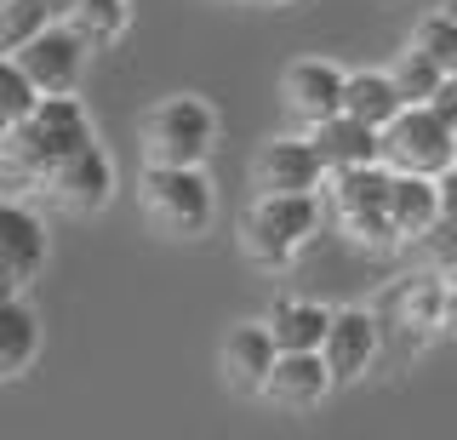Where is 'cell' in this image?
I'll return each instance as SVG.
<instances>
[{
	"instance_id": "cell-18",
	"label": "cell",
	"mask_w": 457,
	"mask_h": 440,
	"mask_svg": "<svg viewBox=\"0 0 457 440\" xmlns=\"http://www.w3.org/2000/svg\"><path fill=\"white\" fill-rule=\"evenodd\" d=\"M389 218H395L400 240H423L440 218H446V212H440V183L418 178V172H395V183H389Z\"/></svg>"
},
{
	"instance_id": "cell-22",
	"label": "cell",
	"mask_w": 457,
	"mask_h": 440,
	"mask_svg": "<svg viewBox=\"0 0 457 440\" xmlns=\"http://www.w3.org/2000/svg\"><path fill=\"white\" fill-rule=\"evenodd\" d=\"M52 23H57L52 0H0V52H18L23 40H35Z\"/></svg>"
},
{
	"instance_id": "cell-8",
	"label": "cell",
	"mask_w": 457,
	"mask_h": 440,
	"mask_svg": "<svg viewBox=\"0 0 457 440\" xmlns=\"http://www.w3.org/2000/svg\"><path fill=\"white\" fill-rule=\"evenodd\" d=\"M12 58H18V69L29 75V87H35L40 97H57V92H75V87H80L92 46H86V40L69 29L63 18H57L52 29H40L35 40H23Z\"/></svg>"
},
{
	"instance_id": "cell-20",
	"label": "cell",
	"mask_w": 457,
	"mask_h": 440,
	"mask_svg": "<svg viewBox=\"0 0 457 440\" xmlns=\"http://www.w3.org/2000/svg\"><path fill=\"white\" fill-rule=\"evenodd\" d=\"M269 332H275L280 349H320L326 344V326H332V309L309 303V297H275L269 309Z\"/></svg>"
},
{
	"instance_id": "cell-15",
	"label": "cell",
	"mask_w": 457,
	"mask_h": 440,
	"mask_svg": "<svg viewBox=\"0 0 457 440\" xmlns=\"http://www.w3.org/2000/svg\"><path fill=\"white\" fill-rule=\"evenodd\" d=\"M440 297H446V275H440V269H435V275H406V280L389 286L378 320L400 326L411 344H418V337H435L440 332Z\"/></svg>"
},
{
	"instance_id": "cell-1",
	"label": "cell",
	"mask_w": 457,
	"mask_h": 440,
	"mask_svg": "<svg viewBox=\"0 0 457 440\" xmlns=\"http://www.w3.org/2000/svg\"><path fill=\"white\" fill-rule=\"evenodd\" d=\"M92 115L75 92H57V97H35V109L0 132V183L12 189H35L40 178L52 172L57 161H69L80 144H92Z\"/></svg>"
},
{
	"instance_id": "cell-6",
	"label": "cell",
	"mask_w": 457,
	"mask_h": 440,
	"mask_svg": "<svg viewBox=\"0 0 457 440\" xmlns=\"http://www.w3.org/2000/svg\"><path fill=\"white\" fill-rule=\"evenodd\" d=\"M383 144V166L389 172H418V178H440L457 161V132L435 115L428 104H406L400 115L378 132Z\"/></svg>"
},
{
	"instance_id": "cell-14",
	"label": "cell",
	"mask_w": 457,
	"mask_h": 440,
	"mask_svg": "<svg viewBox=\"0 0 457 440\" xmlns=\"http://www.w3.org/2000/svg\"><path fill=\"white\" fill-rule=\"evenodd\" d=\"M280 361V344L275 332H269V320H240L228 326L223 349H218V366H223V383L235 394H263V378L269 366Z\"/></svg>"
},
{
	"instance_id": "cell-25",
	"label": "cell",
	"mask_w": 457,
	"mask_h": 440,
	"mask_svg": "<svg viewBox=\"0 0 457 440\" xmlns=\"http://www.w3.org/2000/svg\"><path fill=\"white\" fill-rule=\"evenodd\" d=\"M411 46H423L428 58L446 69V75H457V18H446V12L423 18V23H418V35H411Z\"/></svg>"
},
{
	"instance_id": "cell-2",
	"label": "cell",
	"mask_w": 457,
	"mask_h": 440,
	"mask_svg": "<svg viewBox=\"0 0 457 440\" xmlns=\"http://www.w3.org/2000/svg\"><path fill=\"white\" fill-rule=\"evenodd\" d=\"M320 195H257L240 218V252L257 269H286L297 252L320 235Z\"/></svg>"
},
{
	"instance_id": "cell-17",
	"label": "cell",
	"mask_w": 457,
	"mask_h": 440,
	"mask_svg": "<svg viewBox=\"0 0 457 440\" xmlns=\"http://www.w3.org/2000/svg\"><path fill=\"white\" fill-rule=\"evenodd\" d=\"M40 361V315L29 309V292L0 297V383L23 378Z\"/></svg>"
},
{
	"instance_id": "cell-26",
	"label": "cell",
	"mask_w": 457,
	"mask_h": 440,
	"mask_svg": "<svg viewBox=\"0 0 457 440\" xmlns=\"http://www.w3.org/2000/svg\"><path fill=\"white\" fill-rule=\"evenodd\" d=\"M423 246H428V258H435L440 275H457V218H440L435 229L423 235Z\"/></svg>"
},
{
	"instance_id": "cell-11",
	"label": "cell",
	"mask_w": 457,
	"mask_h": 440,
	"mask_svg": "<svg viewBox=\"0 0 457 440\" xmlns=\"http://www.w3.org/2000/svg\"><path fill=\"white\" fill-rule=\"evenodd\" d=\"M332 389H337V378L320 349H280V361L263 378V401L280 411H314Z\"/></svg>"
},
{
	"instance_id": "cell-13",
	"label": "cell",
	"mask_w": 457,
	"mask_h": 440,
	"mask_svg": "<svg viewBox=\"0 0 457 440\" xmlns=\"http://www.w3.org/2000/svg\"><path fill=\"white\" fill-rule=\"evenodd\" d=\"M343 87H349V75H343L337 63L297 58V63H286V75H280V104L303 126H314V120H326V115L343 109Z\"/></svg>"
},
{
	"instance_id": "cell-7",
	"label": "cell",
	"mask_w": 457,
	"mask_h": 440,
	"mask_svg": "<svg viewBox=\"0 0 457 440\" xmlns=\"http://www.w3.org/2000/svg\"><path fill=\"white\" fill-rule=\"evenodd\" d=\"M35 195L52 212H63V218H97V212L114 201V161H109V149L97 144V137L80 144L69 161H57L52 172L35 183Z\"/></svg>"
},
{
	"instance_id": "cell-23",
	"label": "cell",
	"mask_w": 457,
	"mask_h": 440,
	"mask_svg": "<svg viewBox=\"0 0 457 440\" xmlns=\"http://www.w3.org/2000/svg\"><path fill=\"white\" fill-rule=\"evenodd\" d=\"M389 75H395V87H400V97H406V104H428V97L440 92V80H446V69L428 58L423 46H406V52L395 58Z\"/></svg>"
},
{
	"instance_id": "cell-30",
	"label": "cell",
	"mask_w": 457,
	"mask_h": 440,
	"mask_svg": "<svg viewBox=\"0 0 457 440\" xmlns=\"http://www.w3.org/2000/svg\"><path fill=\"white\" fill-rule=\"evenodd\" d=\"M52 6H57V18H69V12H75L80 0H52Z\"/></svg>"
},
{
	"instance_id": "cell-28",
	"label": "cell",
	"mask_w": 457,
	"mask_h": 440,
	"mask_svg": "<svg viewBox=\"0 0 457 440\" xmlns=\"http://www.w3.org/2000/svg\"><path fill=\"white\" fill-rule=\"evenodd\" d=\"M440 337H457V275H446V297H440Z\"/></svg>"
},
{
	"instance_id": "cell-4",
	"label": "cell",
	"mask_w": 457,
	"mask_h": 440,
	"mask_svg": "<svg viewBox=\"0 0 457 440\" xmlns=\"http://www.w3.org/2000/svg\"><path fill=\"white\" fill-rule=\"evenodd\" d=\"M389 183H395V172L383 161H371V166L332 172V189H326V201H332V223L354 240V246H366V252L400 246L395 218H389Z\"/></svg>"
},
{
	"instance_id": "cell-5",
	"label": "cell",
	"mask_w": 457,
	"mask_h": 440,
	"mask_svg": "<svg viewBox=\"0 0 457 440\" xmlns=\"http://www.w3.org/2000/svg\"><path fill=\"white\" fill-rule=\"evenodd\" d=\"M212 178L200 166H143V218L166 240H200L212 229Z\"/></svg>"
},
{
	"instance_id": "cell-24",
	"label": "cell",
	"mask_w": 457,
	"mask_h": 440,
	"mask_svg": "<svg viewBox=\"0 0 457 440\" xmlns=\"http://www.w3.org/2000/svg\"><path fill=\"white\" fill-rule=\"evenodd\" d=\"M35 87H29V75L18 69V58H12V52H0V132H6V126H18L29 109H35Z\"/></svg>"
},
{
	"instance_id": "cell-27",
	"label": "cell",
	"mask_w": 457,
	"mask_h": 440,
	"mask_svg": "<svg viewBox=\"0 0 457 440\" xmlns=\"http://www.w3.org/2000/svg\"><path fill=\"white\" fill-rule=\"evenodd\" d=\"M428 109H435V115H440V120H446L452 132H457V75H446V80H440V92L428 97Z\"/></svg>"
},
{
	"instance_id": "cell-16",
	"label": "cell",
	"mask_w": 457,
	"mask_h": 440,
	"mask_svg": "<svg viewBox=\"0 0 457 440\" xmlns=\"http://www.w3.org/2000/svg\"><path fill=\"white\" fill-rule=\"evenodd\" d=\"M309 144H314V154L326 161V172H349V166H371V161H383L378 126H366V120L343 115V109L309 126Z\"/></svg>"
},
{
	"instance_id": "cell-3",
	"label": "cell",
	"mask_w": 457,
	"mask_h": 440,
	"mask_svg": "<svg viewBox=\"0 0 457 440\" xmlns=\"http://www.w3.org/2000/svg\"><path fill=\"white\" fill-rule=\"evenodd\" d=\"M218 144V109L195 92H171L137 120L143 166H206Z\"/></svg>"
},
{
	"instance_id": "cell-19",
	"label": "cell",
	"mask_w": 457,
	"mask_h": 440,
	"mask_svg": "<svg viewBox=\"0 0 457 440\" xmlns=\"http://www.w3.org/2000/svg\"><path fill=\"white\" fill-rule=\"evenodd\" d=\"M400 109H406V97H400L395 87V75L389 69H361V75H349V87H343V115H354V120H366V126H389Z\"/></svg>"
},
{
	"instance_id": "cell-9",
	"label": "cell",
	"mask_w": 457,
	"mask_h": 440,
	"mask_svg": "<svg viewBox=\"0 0 457 440\" xmlns=\"http://www.w3.org/2000/svg\"><path fill=\"white\" fill-rule=\"evenodd\" d=\"M326 161L314 154L309 132L303 137H269L252 154V189L257 195H320L326 189Z\"/></svg>"
},
{
	"instance_id": "cell-31",
	"label": "cell",
	"mask_w": 457,
	"mask_h": 440,
	"mask_svg": "<svg viewBox=\"0 0 457 440\" xmlns=\"http://www.w3.org/2000/svg\"><path fill=\"white\" fill-rule=\"evenodd\" d=\"M252 6H286V0H252Z\"/></svg>"
},
{
	"instance_id": "cell-12",
	"label": "cell",
	"mask_w": 457,
	"mask_h": 440,
	"mask_svg": "<svg viewBox=\"0 0 457 440\" xmlns=\"http://www.w3.org/2000/svg\"><path fill=\"white\" fill-rule=\"evenodd\" d=\"M378 349H383V320L371 309H332L320 354L337 383H361L371 372V361H378Z\"/></svg>"
},
{
	"instance_id": "cell-29",
	"label": "cell",
	"mask_w": 457,
	"mask_h": 440,
	"mask_svg": "<svg viewBox=\"0 0 457 440\" xmlns=\"http://www.w3.org/2000/svg\"><path fill=\"white\" fill-rule=\"evenodd\" d=\"M435 183H440V212H446V218H457V161H452Z\"/></svg>"
},
{
	"instance_id": "cell-10",
	"label": "cell",
	"mask_w": 457,
	"mask_h": 440,
	"mask_svg": "<svg viewBox=\"0 0 457 440\" xmlns=\"http://www.w3.org/2000/svg\"><path fill=\"white\" fill-rule=\"evenodd\" d=\"M40 275H46V223L23 201L0 195V297L29 292Z\"/></svg>"
},
{
	"instance_id": "cell-21",
	"label": "cell",
	"mask_w": 457,
	"mask_h": 440,
	"mask_svg": "<svg viewBox=\"0 0 457 440\" xmlns=\"http://www.w3.org/2000/svg\"><path fill=\"white\" fill-rule=\"evenodd\" d=\"M63 23L92 52H109V46H120V40H126V29H132V0H80Z\"/></svg>"
}]
</instances>
